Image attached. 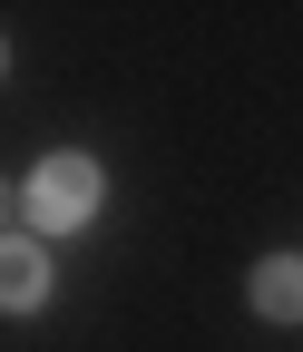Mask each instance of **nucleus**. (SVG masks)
<instances>
[{"label": "nucleus", "mask_w": 303, "mask_h": 352, "mask_svg": "<svg viewBox=\"0 0 303 352\" xmlns=\"http://www.w3.org/2000/svg\"><path fill=\"white\" fill-rule=\"evenodd\" d=\"M20 206H30V226H49V235L89 226V215H98V166H89V157H49V166L20 186Z\"/></svg>", "instance_id": "nucleus-1"}, {"label": "nucleus", "mask_w": 303, "mask_h": 352, "mask_svg": "<svg viewBox=\"0 0 303 352\" xmlns=\"http://www.w3.org/2000/svg\"><path fill=\"white\" fill-rule=\"evenodd\" d=\"M254 314L303 323V254H265V264H254Z\"/></svg>", "instance_id": "nucleus-2"}, {"label": "nucleus", "mask_w": 303, "mask_h": 352, "mask_svg": "<svg viewBox=\"0 0 303 352\" xmlns=\"http://www.w3.org/2000/svg\"><path fill=\"white\" fill-rule=\"evenodd\" d=\"M0 254H10V274H0V294H10V314H30V303H39V294H49V254H39L30 235H10V245H0Z\"/></svg>", "instance_id": "nucleus-3"}]
</instances>
